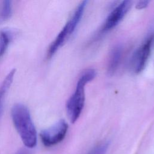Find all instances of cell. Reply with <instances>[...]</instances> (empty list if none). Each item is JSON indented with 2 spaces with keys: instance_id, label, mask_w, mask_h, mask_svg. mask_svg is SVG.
Here are the masks:
<instances>
[{
  "instance_id": "obj_1",
  "label": "cell",
  "mask_w": 154,
  "mask_h": 154,
  "mask_svg": "<svg viewBox=\"0 0 154 154\" xmlns=\"http://www.w3.org/2000/svg\"><path fill=\"white\" fill-rule=\"evenodd\" d=\"M13 125L23 143L28 148L37 144V131L28 108L22 103H15L11 109Z\"/></svg>"
},
{
  "instance_id": "obj_2",
  "label": "cell",
  "mask_w": 154,
  "mask_h": 154,
  "mask_svg": "<svg viewBox=\"0 0 154 154\" xmlns=\"http://www.w3.org/2000/svg\"><path fill=\"white\" fill-rule=\"evenodd\" d=\"M96 75L94 69H87L81 75L72 95L66 103V111L70 122L75 123L80 116L85 102V85L93 80Z\"/></svg>"
},
{
  "instance_id": "obj_3",
  "label": "cell",
  "mask_w": 154,
  "mask_h": 154,
  "mask_svg": "<svg viewBox=\"0 0 154 154\" xmlns=\"http://www.w3.org/2000/svg\"><path fill=\"white\" fill-rule=\"evenodd\" d=\"M87 2V1H84L79 4L72 17L63 26L55 40L51 43L47 52L48 58L52 57L75 31L82 17Z\"/></svg>"
},
{
  "instance_id": "obj_4",
  "label": "cell",
  "mask_w": 154,
  "mask_h": 154,
  "mask_svg": "<svg viewBox=\"0 0 154 154\" xmlns=\"http://www.w3.org/2000/svg\"><path fill=\"white\" fill-rule=\"evenodd\" d=\"M68 125L64 120H60L50 128L41 131L40 137L43 144L51 147L60 143L65 137Z\"/></svg>"
},
{
  "instance_id": "obj_5",
  "label": "cell",
  "mask_w": 154,
  "mask_h": 154,
  "mask_svg": "<svg viewBox=\"0 0 154 154\" xmlns=\"http://www.w3.org/2000/svg\"><path fill=\"white\" fill-rule=\"evenodd\" d=\"M153 39V36L149 37L134 53L131 64L136 73H140L144 69L150 54Z\"/></svg>"
},
{
  "instance_id": "obj_6",
  "label": "cell",
  "mask_w": 154,
  "mask_h": 154,
  "mask_svg": "<svg viewBox=\"0 0 154 154\" xmlns=\"http://www.w3.org/2000/svg\"><path fill=\"white\" fill-rule=\"evenodd\" d=\"M131 5L130 1L121 2L107 17L103 28V31H108L114 28L124 17Z\"/></svg>"
},
{
  "instance_id": "obj_7",
  "label": "cell",
  "mask_w": 154,
  "mask_h": 154,
  "mask_svg": "<svg viewBox=\"0 0 154 154\" xmlns=\"http://www.w3.org/2000/svg\"><path fill=\"white\" fill-rule=\"evenodd\" d=\"M15 72V69H12L5 76L0 85V116L1 115L3 109L4 97L13 82Z\"/></svg>"
},
{
  "instance_id": "obj_8",
  "label": "cell",
  "mask_w": 154,
  "mask_h": 154,
  "mask_svg": "<svg viewBox=\"0 0 154 154\" xmlns=\"http://www.w3.org/2000/svg\"><path fill=\"white\" fill-rule=\"evenodd\" d=\"M121 57L122 47L120 45H117L112 49L109 57L108 66V71L109 73L112 74L117 70L120 62Z\"/></svg>"
},
{
  "instance_id": "obj_9",
  "label": "cell",
  "mask_w": 154,
  "mask_h": 154,
  "mask_svg": "<svg viewBox=\"0 0 154 154\" xmlns=\"http://www.w3.org/2000/svg\"><path fill=\"white\" fill-rule=\"evenodd\" d=\"M13 37L14 32L11 29L4 28L0 30V58L6 52Z\"/></svg>"
},
{
  "instance_id": "obj_10",
  "label": "cell",
  "mask_w": 154,
  "mask_h": 154,
  "mask_svg": "<svg viewBox=\"0 0 154 154\" xmlns=\"http://www.w3.org/2000/svg\"><path fill=\"white\" fill-rule=\"evenodd\" d=\"M12 13L11 1H4L0 7V23L7 20Z\"/></svg>"
},
{
  "instance_id": "obj_11",
  "label": "cell",
  "mask_w": 154,
  "mask_h": 154,
  "mask_svg": "<svg viewBox=\"0 0 154 154\" xmlns=\"http://www.w3.org/2000/svg\"><path fill=\"white\" fill-rule=\"evenodd\" d=\"M108 147V143H102L93 148L88 154H105Z\"/></svg>"
},
{
  "instance_id": "obj_12",
  "label": "cell",
  "mask_w": 154,
  "mask_h": 154,
  "mask_svg": "<svg viewBox=\"0 0 154 154\" xmlns=\"http://www.w3.org/2000/svg\"><path fill=\"white\" fill-rule=\"evenodd\" d=\"M149 3V1H140L137 4L136 8L139 9V10L143 9L148 5Z\"/></svg>"
},
{
  "instance_id": "obj_13",
  "label": "cell",
  "mask_w": 154,
  "mask_h": 154,
  "mask_svg": "<svg viewBox=\"0 0 154 154\" xmlns=\"http://www.w3.org/2000/svg\"><path fill=\"white\" fill-rule=\"evenodd\" d=\"M16 154H31L29 150L26 149H21L18 152L16 153Z\"/></svg>"
}]
</instances>
